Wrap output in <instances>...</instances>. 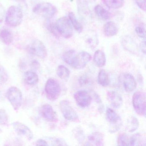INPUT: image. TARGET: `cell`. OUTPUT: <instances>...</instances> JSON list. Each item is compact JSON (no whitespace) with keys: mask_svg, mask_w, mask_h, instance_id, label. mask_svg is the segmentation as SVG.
<instances>
[{"mask_svg":"<svg viewBox=\"0 0 146 146\" xmlns=\"http://www.w3.org/2000/svg\"><path fill=\"white\" fill-rule=\"evenodd\" d=\"M23 19V13L22 8L19 6L12 5L9 7L7 12L5 22L12 27L19 26Z\"/></svg>","mask_w":146,"mask_h":146,"instance_id":"cell-1","label":"cell"},{"mask_svg":"<svg viewBox=\"0 0 146 146\" xmlns=\"http://www.w3.org/2000/svg\"><path fill=\"white\" fill-rule=\"evenodd\" d=\"M34 13L41 15L47 19H50L55 16L58 12L56 7L48 2H41L36 5L32 9Z\"/></svg>","mask_w":146,"mask_h":146,"instance_id":"cell-2","label":"cell"},{"mask_svg":"<svg viewBox=\"0 0 146 146\" xmlns=\"http://www.w3.org/2000/svg\"><path fill=\"white\" fill-rule=\"evenodd\" d=\"M55 25L59 35L66 39L71 38L73 35L72 26L67 17H62L58 19Z\"/></svg>","mask_w":146,"mask_h":146,"instance_id":"cell-3","label":"cell"},{"mask_svg":"<svg viewBox=\"0 0 146 146\" xmlns=\"http://www.w3.org/2000/svg\"><path fill=\"white\" fill-rule=\"evenodd\" d=\"M6 96L14 110H18L22 106L23 101L21 90L16 87H11L7 91Z\"/></svg>","mask_w":146,"mask_h":146,"instance_id":"cell-4","label":"cell"},{"mask_svg":"<svg viewBox=\"0 0 146 146\" xmlns=\"http://www.w3.org/2000/svg\"><path fill=\"white\" fill-rule=\"evenodd\" d=\"M106 118L109 123V132L114 133L120 129L122 125V119L114 110L107 108L106 111Z\"/></svg>","mask_w":146,"mask_h":146,"instance_id":"cell-5","label":"cell"},{"mask_svg":"<svg viewBox=\"0 0 146 146\" xmlns=\"http://www.w3.org/2000/svg\"><path fill=\"white\" fill-rule=\"evenodd\" d=\"M45 91L48 99L50 100L54 101L59 97L61 93V88L57 81L50 78L46 82Z\"/></svg>","mask_w":146,"mask_h":146,"instance_id":"cell-6","label":"cell"},{"mask_svg":"<svg viewBox=\"0 0 146 146\" xmlns=\"http://www.w3.org/2000/svg\"><path fill=\"white\" fill-rule=\"evenodd\" d=\"M146 95L144 92L137 91L135 92L132 97V104L136 112L141 115H146Z\"/></svg>","mask_w":146,"mask_h":146,"instance_id":"cell-7","label":"cell"},{"mask_svg":"<svg viewBox=\"0 0 146 146\" xmlns=\"http://www.w3.org/2000/svg\"><path fill=\"white\" fill-rule=\"evenodd\" d=\"M29 51L31 54L41 59H44L47 56L46 48L44 43L38 39H35L29 46Z\"/></svg>","mask_w":146,"mask_h":146,"instance_id":"cell-8","label":"cell"},{"mask_svg":"<svg viewBox=\"0 0 146 146\" xmlns=\"http://www.w3.org/2000/svg\"><path fill=\"white\" fill-rule=\"evenodd\" d=\"M59 106L60 111L66 119L73 122L78 119V115L69 101L66 100L61 101L60 103Z\"/></svg>","mask_w":146,"mask_h":146,"instance_id":"cell-9","label":"cell"},{"mask_svg":"<svg viewBox=\"0 0 146 146\" xmlns=\"http://www.w3.org/2000/svg\"><path fill=\"white\" fill-rule=\"evenodd\" d=\"M119 81L122 84L125 90L127 92H131L135 89L136 82L134 77L129 73H124L119 77Z\"/></svg>","mask_w":146,"mask_h":146,"instance_id":"cell-10","label":"cell"},{"mask_svg":"<svg viewBox=\"0 0 146 146\" xmlns=\"http://www.w3.org/2000/svg\"><path fill=\"white\" fill-rule=\"evenodd\" d=\"M74 96L77 104L80 107H87L91 104L92 97L86 90H79L75 93Z\"/></svg>","mask_w":146,"mask_h":146,"instance_id":"cell-11","label":"cell"},{"mask_svg":"<svg viewBox=\"0 0 146 146\" xmlns=\"http://www.w3.org/2000/svg\"><path fill=\"white\" fill-rule=\"evenodd\" d=\"M12 125L14 130L19 135L24 137L29 140L33 139L34 136L33 132L24 124L19 122H15L12 123Z\"/></svg>","mask_w":146,"mask_h":146,"instance_id":"cell-12","label":"cell"},{"mask_svg":"<svg viewBox=\"0 0 146 146\" xmlns=\"http://www.w3.org/2000/svg\"><path fill=\"white\" fill-rule=\"evenodd\" d=\"M121 43L125 50L134 54L138 53V46L130 36L126 35L123 36L121 39Z\"/></svg>","mask_w":146,"mask_h":146,"instance_id":"cell-13","label":"cell"},{"mask_svg":"<svg viewBox=\"0 0 146 146\" xmlns=\"http://www.w3.org/2000/svg\"><path fill=\"white\" fill-rule=\"evenodd\" d=\"M65 62L74 69L79 70L78 54L74 50H70L65 52L62 56Z\"/></svg>","mask_w":146,"mask_h":146,"instance_id":"cell-14","label":"cell"},{"mask_svg":"<svg viewBox=\"0 0 146 146\" xmlns=\"http://www.w3.org/2000/svg\"><path fill=\"white\" fill-rule=\"evenodd\" d=\"M40 112L42 116L47 121L50 122H56L58 121L57 114L51 105L48 104L43 105Z\"/></svg>","mask_w":146,"mask_h":146,"instance_id":"cell-15","label":"cell"},{"mask_svg":"<svg viewBox=\"0 0 146 146\" xmlns=\"http://www.w3.org/2000/svg\"><path fill=\"white\" fill-rule=\"evenodd\" d=\"M78 11L80 17L86 19L90 16V11L88 0H77Z\"/></svg>","mask_w":146,"mask_h":146,"instance_id":"cell-16","label":"cell"},{"mask_svg":"<svg viewBox=\"0 0 146 146\" xmlns=\"http://www.w3.org/2000/svg\"><path fill=\"white\" fill-rule=\"evenodd\" d=\"M107 96L108 100L114 108L117 109L122 106L123 99L117 92L114 91H109L108 92Z\"/></svg>","mask_w":146,"mask_h":146,"instance_id":"cell-17","label":"cell"},{"mask_svg":"<svg viewBox=\"0 0 146 146\" xmlns=\"http://www.w3.org/2000/svg\"><path fill=\"white\" fill-rule=\"evenodd\" d=\"M104 35L107 37L116 35L119 32L117 25L113 21H109L104 24L103 27Z\"/></svg>","mask_w":146,"mask_h":146,"instance_id":"cell-18","label":"cell"},{"mask_svg":"<svg viewBox=\"0 0 146 146\" xmlns=\"http://www.w3.org/2000/svg\"><path fill=\"white\" fill-rule=\"evenodd\" d=\"M23 79L25 83L26 84L34 85L36 84L39 82V77L35 72L28 71L25 72Z\"/></svg>","mask_w":146,"mask_h":146,"instance_id":"cell-19","label":"cell"},{"mask_svg":"<svg viewBox=\"0 0 146 146\" xmlns=\"http://www.w3.org/2000/svg\"><path fill=\"white\" fill-rule=\"evenodd\" d=\"M89 143L90 145L95 146H102L103 145L104 136L103 134L100 132H94L90 134L88 137Z\"/></svg>","mask_w":146,"mask_h":146,"instance_id":"cell-20","label":"cell"},{"mask_svg":"<svg viewBox=\"0 0 146 146\" xmlns=\"http://www.w3.org/2000/svg\"><path fill=\"white\" fill-rule=\"evenodd\" d=\"M94 61L98 67H102L106 65V59L105 53L100 50H97L95 52Z\"/></svg>","mask_w":146,"mask_h":146,"instance_id":"cell-21","label":"cell"},{"mask_svg":"<svg viewBox=\"0 0 146 146\" xmlns=\"http://www.w3.org/2000/svg\"><path fill=\"white\" fill-rule=\"evenodd\" d=\"M79 62V70L84 68L92 59L91 55L86 52H82L78 54Z\"/></svg>","mask_w":146,"mask_h":146,"instance_id":"cell-22","label":"cell"},{"mask_svg":"<svg viewBox=\"0 0 146 146\" xmlns=\"http://www.w3.org/2000/svg\"><path fill=\"white\" fill-rule=\"evenodd\" d=\"M0 39L6 45H9L13 41V35L9 30L3 29L0 31Z\"/></svg>","mask_w":146,"mask_h":146,"instance_id":"cell-23","label":"cell"},{"mask_svg":"<svg viewBox=\"0 0 146 146\" xmlns=\"http://www.w3.org/2000/svg\"><path fill=\"white\" fill-rule=\"evenodd\" d=\"M145 137L140 133H136L129 137L130 146H143L145 145Z\"/></svg>","mask_w":146,"mask_h":146,"instance_id":"cell-24","label":"cell"},{"mask_svg":"<svg viewBox=\"0 0 146 146\" xmlns=\"http://www.w3.org/2000/svg\"><path fill=\"white\" fill-rule=\"evenodd\" d=\"M95 13L98 17L103 20H107L111 18V13L100 5H97L94 9Z\"/></svg>","mask_w":146,"mask_h":146,"instance_id":"cell-25","label":"cell"},{"mask_svg":"<svg viewBox=\"0 0 146 146\" xmlns=\"http://www.w3.org/2000/svg\"><path fill=\"white\" fill-rule=\"evenodd\" d=\"M106 6L110 9H118L124 5V0H102Z\"/></svg>","mask_w":146,"mask_h":146,"instance_id":"cell-26","label":"cell"},{"mask_svg":"<svg viewBox=\"0 0 146 146\" xmlns=\"http://www.w3.org/2000/svg\"><path fill=\"white\" fill-rule=\"evenodd\" d=\"M138 119L135 117H131L128 119L126 125V129L129 132H133L136 130L139 127Z\"/></svg>","mask_w":146,"mask_h":146,"instance_id":"cell-27","label":"cell"},{"mask_svg":"<svg viewBox=\"0 0 146 146\" xmlns=\"http://www.w3.org/2000/svg\"><path fill=\"white\" fill-rule=\"evenodd\" d=\"M69 19L72 25L74 27L75 29L78 33H81L82 32L83 28L82 25L78 22L76 17L73 12H70L68 14Z\"/></svg>","mask_w":146,"mask_h":146,"instance_id":"cell-28","label":"cell"},{"mask_svg":"<svg viewBox=\"0 0 146 146\" xmlns=\"http://www.w3.org/2000/svg\"><path fill=\"white\" fill-rule=\"evenodd\" d=\"M98 82L103 87H107L110 84L109 77L106 70H102L99 72L98 76Z\"/></svg>","mask_w":146,"mask_h":146,"instance_id":"cell-29","label":"cell"},{"mask_svg":"<svg viewBox=\"0 0 146 146\" xmlns=\"http://www.w3.org/2000/svg\"><path fill=\"white\" fill-rule=\"evenodd\" d=\"M57 74L58 76L62 80L67 81L70 76V71L68 68L64 66H59L57 70Z\"/></svg>","mask_w":146,"mask_h":146,"instance_id":"cell-30","label":"cell"},{"mask_svg":"<svg viewBox=\"0 0 146 146\" xmlns=\"http://www.w3.org/2000/svg\"><path fill=\"white\" fill-rule=\"evenodd\" d=\"M85 42L90 48H95L99 44V39L97 35L94 33L88 35L86 37Z\"/></svg>","mask_w":146,"mask_h":146,"instance_id":"cell-31","label":"cell"},{"mask_svg":"<svg viewBox=\"0 0 146 146\" xmlns=\"http://www.w3.org/2000/svg\"><path fill=\"white\" fill-rule=\"evenodd\" d=\"M117 145L119 146H129V137L125 133L120 134L118 137Z\"/></svg>","mask_w":146,"mask_h":146,"instance_id":"cell-32","label":"cell"},{"mask_svg":"<svg viewBox=\"0 0 146 146\" xmlns=\"http://www.w3.org/2000/svg\"><path fill=\"white\" fill-rule=\"evenodd\" d=\"M9 122L8 115L6 111L4 109L0 110V124L3 125H6Z\"/></svg>","mask_w":146,"mask_h":146,"instance_id":"cell-33","label":"cell"},{"mask_svg":"<svg viewBox=\"0 0 146 146\" xmlns=\"http://www.w3.org/2000/svg\"><path fill=\"white\" fill-rule=\"evenodd\" d=\"M8 79V74L6 71L0 66V85L5 84Z\"/></svg>","mask_w":146,"mask_h":146,"instance_id":"cell-34","label":"cell"},{"mask_svg":"<svg viewBox=\"0 0 146 146\" xmlns=\"http://www.w3.org/2000/svg\"><path fill=\"white\" fill-rule=\"evenodd\" d=\"M47 28L48 30L54 36L58 38L59 36V35L55 27V23H47Z\"/></svg>","mask_w":146,"mask_h":146,"instance_id":"cell-35","label":"cell"},{"mask_svg":"<svg viewBox=\"0 0 146 146\" xmlns=\"http://www.w3.org/2000/svg\"><path fill=\"white\" fill-rule=\"evenodd\" d=\"M135 31L137 35L139 37L143 39H145L146 37V31L144 28L140 26L136 27L135 29Z\"/></svg>","mask_w":146,"mask_h":146,"instance_id":"cell-36","label":"cell"},{"mask_svg":"<svg viewBox=\"0 0 146 146\" xmlns=\"http://www.w3.org/2000/svg\"><path fill=\"white\" fill-rule=\"evenodd\" d=\"M137 6L142 11L145 12L146 9V0H134Z\"/></svg>","mask_w":146,"mask_h":146,"instance_id":"cell-37","label":"cell"},{"mask_svg":"<svg viewBox=\"0 0 146 146\" xmlns=\"http://www.w3.org/2000/svg\"><path fill=\"white\" fill-rule=\"evenodd\" d=\"M79 84L82 86L86 85L90 82V79L86 75H84L80 77L79 79Z\"/></svg>","mask_w":146,"mask_h":146,"instance_id":"cell-38","label":"cell"},{"mask_svg":"<svg viewBox=\"0 0 146 146\" xmlns=\"http://www.w3.org/2000/svg\"><path fill=\"white\" fill-rule=\"evenodd\" d=\"M51 140H52V142L54 143L53 145H65L64 144V141L61 139H58V138H54V139H51Z\"/></svg>","mask_w":146,"mask_h":146,"instance_id":"cell-39","label":"cell"},{"mask_svg":"<svg viewBox=\"0 0 146 146\" xmlns=\"http://www.w3.org/2000/svg\"><path fill=\"white\" fill-rule=\"evenodd\" d=\"M36 145L37 146H48V144L45 140L42 139H39L36 141Z\"/></svg>","mask_w":146,"mask_h":146,"instance_id":"cell-40","label":"cell"},{"mask_svg":"<svg viewBox=\"0 0 146 146\" xmlns=\"http://www.w3.org/2000/svg\"><path fill=\"white\" fill-rule=\"evenodd\" d=\"M140 48L142 52L145 54L146 53V41L145 40L143 41L140 43Z\"/></svg>","mask_w":146,"mask_h":146,"instance_id":"cell-41","label":"cell"},{"mask_svg":"<svg viewBox=\"0 0 146 146\" xmlns=\"http://www.w3.org/2000/svg\"><path fill=\"white\" fill-rule=\"evenodd\" d=\"M93 95H94V97L95 98L96 100L97 101V102H98V103L101 102V100L100 96H99V95L96 93H95V92H93Z\"/></svg>","mask_w":146,"mask_h":146,"instance_id":"cell-42","label":"cell"},{"mask_svg":"<svg viewBox=\"0 0 146 146\" xmlns=\"http://www.w3.org/2000/svg\"><path fill=\"white\" fill-rule=\"evenodd\" d=\"M90 1H95V0H90Z\"/></svg>","mask_w":146,"mask_h":146,"instance_id":"cell-43","label":"cell"}]
</instances>
